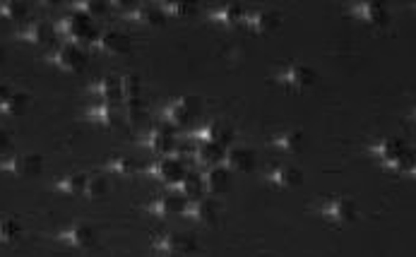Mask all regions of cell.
<instances>
[{
	"instance_id": "40",
	"label": "cell",
	"mask_w": 416,
	"mask_h": 257,
	"mask_svg": "<svg viewBox=\"0 0 416 257\" xmlns=\"http://www.w3.org/2000/svg\"><path fill=\"white\" fill-rule=\"evenodd\" d=\"M10 96H12V91H10L8 87H5V84H0V106H3V103L8 101Z\"/></svg>"
},
{
	"instance_id": "25",
	"label": "cell",
	"mask_w": 416,
	"mask_h": 257,
	"mask_svg": "<svg viewBox=\"0 0 416 257\" xmlns=\"http://www.w3.org/2000/svg\"><path fill=\"white\" fill-rule=\"evenodd\" d=\"M224 159V147L219 144H210V142H193V156L191 161L198 164V166L212 169L219 166Z\"/></svg>"
},
{
	"instance_id": "13",
	"label": "cell",
	"mask_w": 416,
	"mask_h": 257,
	"mask_svg": "<svg viewBox=\"0 0 416 257\" xmlns=\"http://www.w3.org/2000/svg\"><path fill=\"white\" fill-rule=\"evenodd\" d=\"M140 144L147 147L150 152H154V154L169 156L171 152H174V147H176V137H174V132H171V127L154 125V127H150L142 137H140Z\"/></svg>"
},
{
	"instance_id": "20",
	"label": "cell",
	"mask_w": 416,
	"mask_h": 257,
	"mask_svg": "<svg viewBox=\"0 0 416 257\" xmlns=\"http://www.w3.org/2000/svg\"><path fill=\"white\" fill-rule=\"evenodd\" d=\"M183 207H186V200L181 195L167 193L162 198L152 200L150 205H145V212L157 219H167V217H174V214H183Z\"/></svg>"
},
{
	"instance_id": "43",
	"label": "cell",
	"mask_w": 416,
	"mask_h": 257,
	"mask_svg": "<svg viewBox=\"0 0 416 257\" xmlns=\"http://www.w3.org/2000/svg\"><path fill=\"white\" fill-rule=\"evenodd\" d=\"M162 257H179V255H162Z\"/></svg>"
},
{
	"instance_id": "3",
	"label": "cell",
	"mask_w": 416,
	"mask_h": 257,
	"mask_svg": "<svg viewBox=\"0 0 416 257\" xmlns=\"http://www.w3.org/2000/svg\"><path fill=\"white\" fill-rule=\"evenodd\" d=\"M46 60L63 72H79L84 67V63H87V56H84L82 48L75 44H58L48 51Z\"/></svg>"
},
{
	"instance_id": "31",
	"label": "cell",
	"mask_w": 416,
	"mask_h": 257,
	"mask_svg": "<svg viewBox=\"0 0 416 257\" xmlns=\"http://www.w3.org/2000/svg\"><path fill=\"white\" fill-rule=\"evenodd\" d=\"M120 99L123 103L142 101V82L135 75H123L120 77Z\"/></svg>"
},
{
	"instance_id": "8",
	"label": "cell",
	"mask_w": 416,
	"mask_h": 257,
	"mask_svg": "<svg viewBox=\"0 0 416 257\" xmlns=\"http://www.w3.org/2000/svg\"><path fill=\"white\" fill-rule=\"evenodd\" d=\"M191 142H210L219 147H229L234 142V130L226 123H222V120H207L198 130L191 132Z\"/></svg>"
},
{
	"instance_id": "30",
	"label": "cell",
	"mask_w": 416,
	"mask_h": 257,
	"mask_svg": "<svg viewBox=\"0 0 416 257\" xmlns=\"http://www.w3.org/2000/svg\"><path fill=\"white\" fill-rule=\"evenodd\" d=\"M84 185H87V173H70L56 181V190L70 198H79L84 195Z\"/></svg>"
},
{
	"instance_id": "7",
	"label": "cell",
	"mask_w": 416,
	"mask_h": 257,
	"mask_svg": "<svg viewBox=\"0 0 416 257\" xmlns=\"http://www.w3.org/2000/svg\"><path fill=\"white\" fill-rule=\"evenodd\" d=\"M320 217L327 219V222H332V224L344 226V224L356 222L359 207L352 198H335L320 207Z\"/></svg>"
},
{
	"instance_id": "38",
	"label": "cell",
	"mask_w": 416,
	"mask_h": 257,
	"mask_svg": "<svg viewBox=\"0 0 416 257\" xmlns=\"http://www.w3.org/2000/svg\"><path fill=\"white\" fill-rule=\"evenodd\" d=\"M22 236V229L15 219H0V243H15Z\"/></svg>"
},
{
	"instance_id": "37",
	"label": "cell",
	"mask_w": 416,
	"mask_h": 257,
	"mask_svg": "<svg viewBox=\"0 0 416 257\" xmlns=\"http://www.w3.org/2000/svg\"><path fill=\"white\" fill-rule=\"evenodd\" d=\"M123 111V120L130 125H137L147 120V106L142 101H133V103H125V108H120Z\"/></svg>"
},
{
	"instance_id": "2",
	"label": "cell",
	"mask_w": 416,
	"mask_h": 257,
	"mask_svg": "<svg viewBox=\"0 0 416 257\" xmlns=\"http://www.w3.org/2000/svg\"><path fill=\"white\" fill-rule=\"evenodd\" d=\"M315 79H317L315 72L310 70L308 65H301V63H291V65L281 67V70H277V75H274V82L289 91L310 89L315 84Z\"/></svg>"
},
{
	"instance_id": "19",
	"label": "cell",
	"mask_w": 416,
	"mask_h": 257,
	"mask_svg": "<svg viewBox=\"0 0 416 257\" xmlns=\"http://www.w3.org/2000/svg\"><path fill=\"white\" fill-rule=\"evenodd\" d=\"M224 169L229 171H238V173H248L250 169H253L255 164V156L253 152L248 149V147H241V144H229L224 149V159H222Z\"/></svg>"
},
{
	"instance_id": "34",
	"label": "cell",
	"mask_w": 416,
	"mask_h": 257,
	"mask_svg": "<svg viewBox=\"0 0 416 257\" xmlns=\"http://www.w3.org/2000/svg\"><path fill=\"white\" fill-rule=\"evenodd\" d=\"M29 108V96L27 94H12L8 101L0 106L3 115H22Z\"/></svg>"
},
{
	"instance_id": "24",
	"label": "cell",
	"mask_w": 416,
	"mask_h": 257,
	"mask_svg": "<svg viewBox=\"0 0 416 257\" xmlns=\"http://www.w3.org/2000/svg\"><path fill=\"white\" fill-rule=\"evenodd\" d=\"M200 181H203V193L222 195L229 190L231 173L224 166H212V169H205L203 173H200Z\"/></svg>"
},
{
	"instance_id": "36",
	"label": "cell",
	"mask_w": 416,
	"mask_h": 257,
	"mask_svg": "<svg viewBox=\"0 0 416 257\" xmlns=\"http://www.w3.org/2000/svg\"><path fill=\"white\" fill-rule=\"evenodd\" d=\"M72 8H75V12H82V15H87L89 20H94V17L106 15L108 3H103V0H82V3H75Z\"/></svg>"
},
{
	"instance_id": "28",
	"label": "cell",
	"mask_w": 416,
	"mask_h": 257,
	"mask_svg": "<svg viewBox=\"0 0 416 257\" xmlns=\"http://www.w3.org/2000/svg\"><path fill=\"white\" fill-rule=\"evenodd\" d=\"M272 147L286 154H298L303 152V132L301 130H284L277 137H272Z\"/></svg>"
},
{
	"instance_id": "29",
	"label": "cell",
	"mask_w": 416,
	"mask_h": 257,
	"mask_svg": "<svg viewBox=\"0 0 416 257\" xmlns=\"http://www.w3.org/2000/svg\"><path fill=\"white\" fill-rule=\"evenodd\" d=\"M103 169L113 176H120V178H128V176H135L137 173V161L133 156L118 154V156H108Z\"/></svg>"
},
{
	"instance_id": "4",
	"label": "cell",
	"mask_w": 416,
	"mask_h": 257,
	"mask_svg": "<svg viewBox=\"0 0 416 257\" xmlns=\"http://www.w3.org/2000/svg\"><path fill=\"white\" fill-rule=\"evenodd\" d=\"M195 113H198V103L191 96H181V99L169 101L162 108V120L169 127H183L188 123H193Z\"/></svg>"
},
{
	"instance_id": "26",
	"label": "cell",
	"mask_w": 416,
	"mask_h": 257,
	"mask_svg": "<svg viewBox=\"0 0 416 257\" xmlns=\"http://www.w3.org/2000/svg\"><path fill=\"white\" fill-rule=\"evenodd\" d=\"M169 193L181 195L183 200L200 198V195H203V181H200V173H195V171H186V173H183L179 181L171 183Z\"/></svg>"
},
{
	"instance_id": "16",
	"label": "cell",
	"mask_w": 416,
	"mask_h": 257,
	"mask_svg": "<svg viewBox=\"0 0 416 257\" xmlns=\"http://www.w3.org/2000/svg\"><path fill=\"white\" fill-rule=\"evenodd\" d=\"M279 24H281L279 12H274V10H248L243 27H246L248 32H253V34H272V32H277Z\"/></svg>"
},
{
	"instance_id": "14",
	"label": "cell",
	"mask_w": 416,
	"mask_h": 257,
	"mask_svg": "<svg viewBox=\"0 0 416 257\" xmlns=\"http://www.w3.org/2000/svg\"><path fill=\"white\" fill-rule=\"evenodd\" d=\"M181 217L191 219V222H198V224L212 226L219 219V207H217V202H214V200L195 198L191 202H186V207H183Z\"/></svg>"
},
{
	"instance_id": "12",
	"label": "cell",
	"mask_w": 416,
	"mask_h": 257,
	"mask_svg": "<svg viewBox=\"0 0 416 257\" xmlns=\"http://www.w3.org/2000/svg\"><path fill=\"white\" fill-rule=\"evenodd\" d=\"M186 166L179 161V159H174V156H162V159H157V161H152L150 166L145 169V173L150 176V178H154L159 183H167V185H171V183H176L181 178L183 173H186Z\"/></svg>"
},
{
	"instance_id": "41",
	"label": "cell",
	"mask_w": 416,
	"mask_h": 257,
	"mask_svg": "<svg viewBox=\"0 0 416 257\" xmlns=\"http://www.w3.org/2000/svg\"><path fill=\"white\" fill-rule=\"evenodd\" d=\"M8 144H10V135L5 130H0V149H5Z\"/></svg>"
},
{
	"instance_id": "10",
	"label": "cell",
	"mask_w": 416,
	"mask_h": 257,
	"mask_svg": "<svg viewBox=\"0 0 416 257\" xmlns=\"http://www.w3.org/2000/svg\"><path fill=\"white\" fill-rule=\"evenodd\" d=\"M91 46L103 56H125L130 51V36L120 32V29H103V32L96 34Z\"/></svg>"
},
{
	"instance_id": "17",
	"label": "cell",
	"mask_w": 416,
	"mask_h": 257,
	"mask_svg": "<svg viewBox=\"0 0 416 257\" xmlns=\"http://www.w3.org/2000/svg\"><path fill=\"white\" fill-rule=\"evenodd\" d=\"M265 181L274 188H298L303 183V171L291 164H277L265 171Z\"/></svg>"
},
{
	"instance_id": "23",
	"label": "cell",
	"mask_w": 416,
	"mask_h": 257,
	"mask_svg": "<svg viewBox=\"0 0 416 257\" xmlns=\"http://www.w3.org/2000/svg\"><path fill=\"white\" fill-rule=\"evenodd\" d=\"M89 94H94L101 103H120V77H99L89 84Z\"/></svg>"
},
{
	"instance_id": "42",
	"label": "cell",
	"mask_w": 416,
	"mask_h": 257,
	"mask_svg": "<svg viewBox=\"0 0 416 257\" xmlns=\"http://www.w3.org/2000/svg\"><path fill=\"white\" fill-rule=\"evenodd\" d=\"M412 176H414V178H416V166H414V171H412Z\"/></svg>"
},
{
	"instance_id": "15",
	"label": "cell",
	"mask_w": 416,
	"mask_h": 257,
	"mask_svg": "<svg viewBox=\"0 0 416 257\" xmlns=\"http://www.w3.org/2000/svg\"><path fill=\"white\" fill-rule=\"evenodd\" d=\"M94 238H96L94 229H91L89 224H82V222H75V224L65 226V229L58 234V241L63 243V246L77 248V250L91 248V246H94Z\"/></svg>"
},
{
	"instance_id": "22",
	"label": "cell",
	"mask_w": 416,
	"mask_h": 257,
	"mask_svg": "<svg viewBox=\"0 0 416 257\" xmlns=\"http://www.w3.org/2000/svg\"><path fill=\"white\" fill-rule=\"evenodd\" d=\"M352 12L361 22L371 24V27L381 29V27H388L390 24V12L383 3H359V5H354Z\"/></svg>"
},
{
	"instance_id": "18",
	"label": "cell",
	"mask_w": 416,
	"mask_h": 257,
	"mask_svg": "<svg viewBox=\"0 0 416 257\" xmlns=\"http://www.w3.org/2000/svg\"><path fill=\"white\" fill-rule=\"evenodd\" d=\"M123 20L130 24H137V27H162L164 12L159 10V5H154V3H140L133 10L125 12Z\"/></svg>"
},
{
	"instance_id": "27",
	"label": "cell",
	"mask_w": 416,
	"mask_h": 257,
	"mask_svg": "<svg viewBox=\"0 0 416 257\" xmlns=\"http://www.w3.org/2000/svg\"><path fill=\"white\" fill-rule=\"evenodd\" d=\"M407 149V144L402 142V139L397 137H388V139H381L376 147H373V154H376L385 166H393L397 159L402 156V152Z\"/></svg>"
},
{
	"instance_id": "5",
	"label": "cell",
	"mask_w": 416,
	"mask_h": 257,
	"mask_svg": "<svg viewBox=\"0 0 416 257\" xmlns=\"http://www.w3.org/2000/svg\"><path fill=\"white\" fill-rule=\"evenodd\" d=\"M152 248L162 255H188L195 250V238L186 234H176V231H167V234H159L152 241Z\"/></svg>"
},
{
	"instance_id": "39",
	"label": "cell",
	"mask_w": 416,
	"mask_h": 257,
	"mask_svg": "<svg viewBox=\"0 0 416 257\" xmlns=\"http://www.w3.org/2000/svg\"><path fill=\"white\" fill-rule=\"evenodd\" d=\"M414 166H416V149H412V147H407V149L402 152V156L397 159V161H395L390 169L400 171V173H412Z\"/></svg>"
},
{
	"instance_id": "44",
	"label": "cell",
	"mask_w": 416,
	"mask_h": 257,
	"mask_svg": "<svg viewBox=\"0 0 416 257\" xmlns=\"http://www.w3.org/2000/svg\"><path fill=\"white\" fill-rule=\"evenodd\" d=\"M414 115H416V113H414Z\"/></svg>"
},
{
	"instance_id": "33",
	"label": "cell",
	"mask_w": 416,
	"mask_h": 257,
	"mask_svg": "<svg viewBox=\"0 0 416 257\" xmlns=\"http://www.w3.org/2000/svg\"><path fill=\"white\" fill-rule=\"evenodd\" d=\"M0 17L10 22H22L27 17V5L17 3V0H8V3H0Z\"/></svg>"
},
{
	"instance_id": "35",
	"label": "cell",
	"mask_w": 416,
	"mask_h": 257,
	"mask_svg": "<svg viewBox=\"0 0 416 257\" xmlns=\"http://www.w3.org/2000/svg\"><path fill=\"white\" fill-rule=\"evenodd\" d=\"M108 193V181L103 176H87V185H84V198L99 200Z\"/></svg>"
},
{
	"instance_id": "6",
	"label": "cell",
	"mask_w": 416,
	"mask_h": 257,
	"mask_svg": "<svg viewBox=\"0 0 416 257\" xmlns=\"http://www.w3.org/2000/svg\"><path fill=\"white\" fill-rule=\"evenodd\" d=\"M15 36L20 41L32 44V46H56V36L58 34H56V27H53V24L34 20V22L22 24V27L15 32Z\"/></svg>"
},
{
	"instance_id": "11",
	"label": "cell",
	"mask_w": 416,
	"mask_h": 257,
	"mask_svg": "<svg viewBox=\"0 0 416 257\" xmlns=\"http://www.w3.org/2000/svg\"><path fill=\"white\" fill-rule=\"evenodd\" d=\"M246 15L248 10L243 8L241 3H224V5H217V8H212L207 12V20L212 24H217V27H224V29H234V27H241L243 22H246Z\"/></svg>"
},
{
	"instance_id": "32",
	"label": "cell",
	"mask_w": 416,
	"mask_h": 257,
	"mask_svg": "<svg viewBox=\"0 0 416 257\" xmlns=\"http://www.w3.org/2000/svg\"><path fill=\"white\" fill-rule=\"evenodd\" d=\"M159 10L164 12V17H188L195 12V3H186V0H169V3H162Z\"/></svg>"
},
{
	"instance_id": "1",
	"label": "cell",
	"mask_w": 416,
	"mask_h": 257,
	"mask_svg": "<svg viewBox=\"0 0 416 257\" xmlns=\"http://www.w3.org/2000/svg\"><path fill=\"white\" fill-rule=\"evenodd\" d=\"M56 34H60L65 39V44H75V46H91L96 39V27L82 12H68L63 20H58L56 24Z\"/></svg>"
},
{
	"instance_id": "21",
	"label": "cell",
	"mask_w": 416,
	"mask_h": 257,
	"mask_svg": "<svg viewBox=\"0 0 416 257\" xmlns=\"http://www.w3.org/2000/svg\"><path fill=\"white\" fill-rule=\"evenodd\" d=\"M87 120L94 125H101V127H111L116 123H120L123 120V111H120L118 103H94V106L87 108Z\"/></svg>"
},
{
	"instance_id": "9",
	"label": "cell",
	"mask_w": 416,
	"mask_h": 257,
	"mask_svg": "<svg viewBox=\"0 0 416 257\" xmlns=\"http://www.w3.org/2000/svg\"><path fill=\"white\" fill-rule=\"evenodd\" d=\"M0 171L10 173L15 178H29L41 171V156L39 154H12L0 159Z\"/></svg>"
}]
</instances>
